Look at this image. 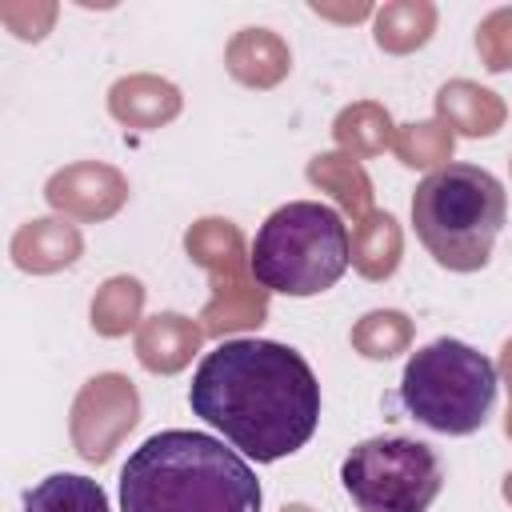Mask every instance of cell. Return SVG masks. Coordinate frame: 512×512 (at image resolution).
I'll return each instance as SVG.
<instances>
[{
    "mask_svg": "<svg viewBox=\"0 0 512 512\" xmlns=\"http://www.w3.org/2000/svg\"><path fill=\"white\" fill-rule=\"evenodd\" d=\"M192 412L256 464L300 452L320 424V380L312 364L276 340H224L204 352Z\"/></svg>",
    "mask_w": 512,
    "mask_h": 512,
    "instance_id": "6da1fadb",
    "label": "cell"
},
{
    "mask_svg": "<svg viewBox=\"0 0 512 512\" xmlns=\"http://www.w3.org/2000/svg\"><path fill=\"white\" fill-rule=\"evenodd\" d=\"M252 464L208 432L148 436L120 468V512H260Z\"/></svg>",
    "mask_w": 512,
    "mask_h": 512,
    "instance_id": "7a4b0ae2",
    "label": "cell"
},
{
    "mask_svg": "<svg viewBox=\"0 0 512 512\" xmlns=\"http://www.w3.org/2000/svg\"><path fill=\"white\" fill-rule=\"evenodd\" d=\"M504 184L476 164H444L428 172L412 192V224L436 264L452 272H476L488 264L504 228Z\"/></svg>",
    "mask_w": 512,
    "mask_h": 512,
    "instance_id": "3957f363",
    "label": "cell"
},
{
    "mask_svg": "<svg viewBox=\"0 0 512 512\" xmlns=\"http://www.w3.org/2000/svg\"><path fill=\"white\" fill-rule=\"evenodd\" d=\"M352 264V236L336 208L292 200L276 208L252 240L248 268L268 292L320 296Z\"/></svg>",
    "mask_w": 512,
    "mask_h": 512,
    "instance_id": "277c9868",
    "label": "cell"
},
{
    "mask_svg": "<svg viewBox=\"0 0 512 512\" xmlns=\"http://www.w3.org/2000/svg\"><path fill=\"white\" fill-rule=\"evenodd\" d=\"M496 364L464 340H432L412 352L400 400L412 420L444 436L476 432L496 404Z\"/></svg>",
    "mask_w": 512,
    "mask_h": 512,
    "instance_id": "5b68a950",
    "label": "cell"
},
{
    "mask_svg": "<svg viewBox=\"0 0 512 512\" xmlns=\"http://www.w3.org/2000/svg\"><path fill=\"white\" fill-rule=\"evenodd\" d=\"M344 492L360 512H428L440 496V456L412 436H376L340 464Z\"/></svg>",
    "mask_w": 512,
    "mask_h": 512,
    "instance_id": "8992f818",
    "label": "cell"
},
{
    "mask_svg": "<svg viewBox=\"0 0 512 512\" xmlns=\"http://www.w3.org/2000/svg\"><path fill=\"white\" fill-rule=\"evenodd\" d=\"M24 512H108V496L88 476L52 472L36 488H28Z\"/></svg>",
    "mask_w": 512,
    "mask_h": 512,
    "instance_id": "52a82bcc",
    "label": "cell"
}]
</instances>
